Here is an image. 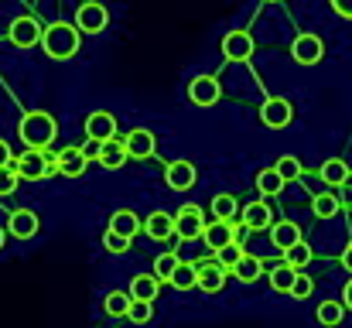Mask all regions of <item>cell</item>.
Returning a JSON list of instances; mask_svg holds the SVG:
<instances>
[{"label":"cell","instance_id":"1","mask_svg":"<svg viewBox=\"0 0 352 328\" xmlns=\"http://www.w3.org/2000/svg\"><path fill=\"white\" fill-rule=\"evenodd\" d=\"M38 45L45 48V55H48V58H55V62H65V58L79 55L82 31H79L76 24H65V21H58V24H48V28H41V41H38Z\"/></svg>","mask_w":352,"mask_h":328},{"label":"cell","instance_id":"2","mask_svg":"<svg viewBox=\"0 0 352 328\" xmlns=\"http://www.w3.org/2000/svg\"><path fill=\"white\" fill-rule=\"evenodd\" d=\"M17 137H21L28 147L45 151V147L58 137V123H55V116L45 113V109H28V113L21 116V123H17Z\"/></svg>","mask_w":352,"mask_h":328},{"label":"cell","instance_id":"3","mask_svg":"<svg viewBox=\"0 0 352 328\" xmlns=\"http://www.w3.org/2000/svg\"><path fill=\"white\" fill-rule=\"evenodd\" d=\"M10 168H14L17 178H24V182H41V178L58 175V171H55V154H48V147H45V151L28 147L21 157H10Z\"/></svg>","mask_w":352,"mask_h":328},{"label":"cell","instance_id":"4","mask_svg":"<svg viewBox=\"0 0 352 328\" xmlns=\"http://www.w3.org/2000/svg\"><path fill=\"white\" fill-rule=\"evenodd\" d=\"M202 229H206V212H202V206H182L178 212H175V232L182 236V239H199L202 236Z\"/></svg>","mask_w":352,"mask_h":328},{"label":"cell","instance_id":"5","mask_svg":"<svg viewBox=\"0 0 352 328\" xmlns=\"http://www.w3.org/2000/svg\"><path fill=\"white\" fill-rule=\"evenodd\" d=\"M291 120H294V107H291L284 96H270V100H263V107H260V123H263V127H270V130H284Z\"/></svg>","mask_w":352,"mask_h":328},{"label":"cell","instance_id":"6","mask_svg":"<svg viewBox=\"0 0 352 328\" xmlns=\"http://www.w3.org/2000/svg\"><path fill=\"white\" fill-rule=\"evenodd\" d=\"M107 24H110V10L103 7V3H82L79 7V14H76V28L79 31H86V34H100V31H107Z\"/></svg>","mask_w":352,"mask_h":328},{"label":"cell","instance_id":"7","mask_svg":"<svg viewBox=\"0 0 352 328\" xmlns=\"http://www.w3.org/2000/svg\"><path fill=\"white\" fill-rule=\"evenodd\" d=\"M291 55L298 65H318L322 55H325V41L318 34H298L294 45H291Z\"/></svg>","mask_w":352,"mask_h":328},{"label":"cell","instance_id":"8","mask_svg":"<svg viewBox=\"0 0 352 328\" xmlns=\"http://www.w3.org/2000/svg\"><path fill=\"white\" fill-rule=\"evenodd\" d=\"M219 96H223V89H219V79L216 76H195L192 83H188V100L195 103V107H212V103H219Z\"/></svg>","mask_w":352,"mask_h":328},{"label":"cell","instance_id":"9","mask_svg":"<svg viewBox=\"0 0 352 328\" xmlns=\"http://www.w3.org/2000/svg\"><path fill=\"white\" fill-rule=\"evenodd\" d=\"M123 147H126V157L147 161V157H154V151H157V137H154L147 127H137V130H130V133L123 137Z\"/></svg>","mask_w":352,"mask_h":328},{"label":"cell","instance_id":"10","mask_svg":"<svg viewBox=\"0 0 352 328\" xmlns=\"http://www.w3.org/2000/svg\"><path fill=\"white\" fill-rule=\"evenodd\" d=\"M7 38L14 48H34L41 41V24L34 17H17L10 28H7Z\"/></svg>","mask_w":352,"mask_h":328},{"label":"cell","instance_id":"11","mask_svg":"<svg viewBox=\"0 0 352 328\" xmlns=\"http://www.w3.org/2000/svg\"><path fill=\"white\" fill-rule=\"evenodd\" d=\"M199 267V277H195V287H202L206 294H219L223 291V284H226V267H219L216 260H202V263H195Z\"/></svg>","mask_w":352,"mask_h":328},{"label":"cell","instance_id":"12","mask_svg":"<svg viewBox=\"0 0 352 328\" xmlns=\"http://www.w3.org/2000/svg\"><path fill=\"white\" fill-rule=\"evenodd\" d=\"M86 154L79 151V147H62L58 154H55V171L58 175H65V178H82L86 175Z\"/></svg>","mask_w":352,"mask_h":328},{"label":"cell","instance_id":"13","mask_svg":"<svg viewBox=\"0 0 352 328\" xmlns=\"http://www.w3.org/2000/svg\"><path fill=\"white\" fill-rule=\"evenodd\" d=\"M7 229H10L14 239H31V236H38L41 219H38V212H31V209H14L10 219H7Z\"/></svg>","mask_w":352,"mask_h":328},{"label":"cell","instance_id":"14","mask_svg":"<svg viewBox=\"0 0 352 328\" xmlns=\"http://www.w3.org/2000/svg\"><path fill=\"white\" fill-rule=\"evenodd\" d=\"M223 55L230 62H250V55H253V34L250 31H230L223 38Z\"/></svg>","mask_w":352,"mask_h":328},{"label":"cell","instance_id":"15","mask_svg":"<svg viewBox=\"0 0 352 328\" xmlns=\"http://www.w3.org/2000/svg\"><path fill=\"white\" fill-rule=\"evenodd\" d=\"M86 137H96V140H110L117 137V116L107 113V109H96L86 116Z\"/></svg>","mask_w":352,"mask_h":328},{"label":"cell","instance_id":"16","mask_svg":"<svg viewBox=\"0 0 352 328\" xmlns=\"http://www.w3.org/2000/svg\"><path fill=\"white\" fill-rule=\"evenodd\" d=\"M164 178H168V185H171L175 192H188V188L199 182V171H195L192 161H171Z\"/></svg>","mask_w":352,"mask_h":328},{"label":"cell","instance_id":"17","mask_svg":"<svg viewBox=\"0 0 352 328\" xmlns=\"http://www.w3.org/2000/svg\"><path fill=\"white\" fill-rule=\"evenodd\" d=\"M144 232H147L154 243H164V239H171V236H175V216H168V212L154 209L151 216L144 219Z\"/></svg>","mask_w":352,"mask_h":328},{"label":"cell","instance_id":"18","mask_svg":"<svg viewBox=\"0 0 352 328\" xmlns=\"http://www.w3.org/2000/svg\"><path fill=\"white\" fill-rule=\"evenodd\" d=\"M202 239H206V246H212V253H216L219 246L233 243V222H230V219H212V222H206Z\"/></svg>","mask_w":352,"mask_h":328},{"label":"cell","instance_id":"19","mask_svg":"<svg viewBox=\"0 0 352 328\" xmlns=\"http://www.w3.org/2000/svg\"><path fill=\"white\" fill-rule=\"evenodd\" d=\"M107 171H120L130 157H126V147H123V140L120 137H110V140H103V151H100V157H96Z\"/></svg>","mask_w":352,"mask_h":328},{"label":"cell","instance_id":"20","mask_svg":"<svg viewBox=\"0 0 352 328\" xmlns=\"http://www.w3.org/2000/svg\"><path fill=\"white\" fill-rule=\"evenodd\" d=\"M243 226H246V229H267V226H274L270 206H267V202H250V206H243Z\"/></svg>","mask_w":352,"mask_h":328},{"label":"cell","instance_id":"21","mask_svg":"<svg viewBox=\"0 0 352 328\" xmlns=\"http://www.w3.org/2000/svg\"><path fill=\"white\" fill-rule=\"evenodd\" d=\"M230 274H233L236 281H243V284H256V281H260V274H263V263H260L256 256L243 253V256L233 263V270H230Z\"/></svg>","mask_w":352,"mask_h":328},{"label":"cell","instance_id":"22","mask_svg":"<svg viewBox=\"0 0 352 328\" xmlns=\"http://www.w3.org/2000/svg\"><path fill=\"white\" fill-rule=\"evenodd\" d=\"M270 239H274V246H277V250H287L291 243H298V239H301V226H298V222H291V219L274 222V226H270Z\"/></svg>","mask_w":352,"mask_h":328},{"label":"cell","instance_id":"23","mask_svg":"<svg viewBox=\"0 0 352 328\" xmlns=\"http://www.w3.org/2000/svg\"><path fill=\"white\" fill-rule=\"evenodd\" d=\"M157 291H161V281L154 274H137L130 281V298H137V301H154Z\"/></svg>","mask_w":352,"mask_h":328},{"label":"cell","instance_id":"24","mask_svg":"<svg viewBox=\"0 0 352 328\" xmlns=\"http://www.w3.org/2000/svg\"><path fill=\"white\" fill-rule=\"evenodd\" d=\"M110 229L120 232V236H126V239H133L137 232H140V219L133 209H117L113 216H110Z\"/></svg>","mask_w":352,"mask_h":328},{"label":"cell","instance_id":"25","mask_svg":"<svg viewBox=\"0 0 352 328\" xmlns=\"http://www.w3.org/2000/svg\"><path fill=\"white\" fill-rule=\"evenodd\" d=\"M322 182H325V185H332V188L346 185V182H349V164H346V161H339V157L325 161V164H322Z\"/></svg>","mask_w":352,"mask_h":328},{"label":"cell","instance_id":"26","mask_svg":"<svg viewBox=\"0 0 352 328\" xmlns=\"http://www.w3.org/2000/svg\"><path fill=\"white\" fill-rule=\"evenodd\" d=\"M284 253V263H291L294 270H305L308 263H311V246L305 243V239H298V243H291L287 250H280Z\"/></svg>","mask_w":352,"mask_h":328},{"label":"cell","instance_id":"27","mask_svg":"<svg viewBox=\"0 0 352 328\" xmlns=\"http://www.w3.org/2000/svg\"><path fill=\"white\" fill-rule=\"evenodd\" d=\"M294 277H298V270H294L291 263H277V267L270 270V287H274L277 294H291Z\"/></svg>","mask_w":352,"mask_h":328},{"label":"cell","instance_id":"28","mask_svg":"<svg viewBox=\"0 0 352 328\" xmlns=\"http://www.w3.org/2000/svg\"><path fill=\"white\" fill-rule=\"evenodd\" d=\"M315 318H318V325H325V328L339 325L346 318V305L342 301H322L318 311H315Z\"/></svg>","mask_w":352,"mask_h":328},{"label":"cell","instance_id":"29","mask_svg":"<svg viewBox=\"0 0 352 328\" xmlns=\"http://www.w3.org/2000/svg\"><path fill=\"white\" fill-rule=\"evenodd\" d=\"M195 277H199V267H195V263H178L168 284H171L175 291H192V287H195Z\"/></svg>","mask_w":352,"mask_h":328},{"label":"cell","instance_id":"30","mask_svg":"<svg viewBox=\"0 0 352 328\" xmlns=\"http://www.w3.org/2000/svg\"><path fill=\"white\" fill-rule=\"evenodd\" d=\"M280 188H284V178L277 175V168H263L256 175V192L260 195H280Z\"/></svg>","mask_w":352,"mask_h":328},{"label":"cell","instance_id":"31","mask_svg":"<svg viewBox=\"0 0 352 328\" xmlns=\"http://www.w3.org/2000/svg\"><path fill=\"white\" fill-rule=\"evenodd\" d=\"M311 212L318 219H332L339 212V199H336L332 192H318V195L311 199Z\"/></svg>","mask_w":352,"mask_h":328},{"label":"cell","instance_id":"32","mask_svg":"<svg viewBox=\"0 0 352 328\" xmlns=\"http://www.w3.org/2000/svg\"><path fill=\"white\" fill-rule=\"evenodd\" d=\"M274 168H277V175L284 178V185L301 178V161H298L294 154H284V157H277V164H274Z\"/></svg>","mask_w":352,"mask_h":328},{"label":"cell","instance_id":"33","mask_svg":"<svg viewBox=\"0 0 352 328\" xmlns=\"http://www.w3.org/2000/svg\"><path fill=\"white\" fill-rule=\"evenodd\" d=\"M236 212H239V202H236L230 192H223V195L212 199V216L216 219H236Z\"/></svg>","mask_w":352,"mask_h":328},{"label":"cell","instance_id":"34","mask_svg":"<svg viewBox=\"0 0 352 328\" xmlns=\"http://www.w3.org/2000/svg\"><path fill=\"white\" fill-rule=\"evenodd\" d=\"M103 305H107V315H113V318H123V315L130 311V294H126V291H110Z\"/></svg>","mask_w":352,"mask_h":328},{"label":"cell","instance_id":"35","mask_svg":"<svg viewBox=\"0 0 352 328\" xmlns=\"http://www.w3.org/2000/svg\"><path fill=\"white\" fill-rule=\"evenodd\" d=\"M178 263H182V260H178L175 253H161V256L154 260V277H157V281H171V274H175Z\"/></svg>","mask_w":352,"mask_h":328},{"label":"cell","instance_id":"36","mask_svg":"<svg viewBox=\"0 0 352 328\" xmlns=\"http://www.w3.org/2000/svg\"><path fill=\"white\" fill-rule=\"evenodd\" d=\"M151 315H154L151 301H137V298H130V311H126V318H130L133 325H147Z\"/></svg>","mask_w":352,"mask_h":328},{"label":"cell","instance_id":"37","mask_svg":"<svg viewBox=\"0 0 352 328\" xmlns=\"http://www.w3.org/2000/svg\"><path fill=\"white\" fill-rule=\"evenodd\" d=\"M243 256V250H239V243H226V246H219L216 250V263L219 267H226V270H233V263Z\"/></svg>","mask_w":352,"mask_h":328},{"label":"cell","instance_id":"38","mask_svg":"<svg viewBox=\"0 0 352 328\" xmlns=\"http://www.w3.org/2000/svg\"><path fill=\"white\" fill-rule=\"evenodd\" d=\"M311 291H315L311 277L298 270V277H294V284H291V294H294V301H305V298H311Z\"/></svg>","mask_w":352,"mask_h":328},{"label":"cell","instance_id":"39","mask_svg":"<svg viewBox=\"0 0 352 328\" xmlns=\"http://www.w3.org/2000/svg\"><path fill=\"white\" fill-rule=\"evenodd\" d=\"M17 171L10 168V164H0V195H14V188H17Z\"/></svg>","mask_w":352,"mask_h":328},{"label":"cell","instance_id":"40","mask_svg":"<svg viewBox=\"0 0 352 328\" xmlns=\"http://www.w3.org/2000/svg\"><path fill=\"white\" fill-rule=\"evenodd\" d=\"M103 246H107L110 253H126V250H130V239H126V236H120V232H113V229H107Z\"/></svg>","mask_w":352,"mask_h":328},{"label":"cell","instance_id":"41","mask_svg":"<svg viewBox=\"0 0 352 328\" xmlns=\"http://www.w3.org/2000/svg\"><path fill=\"white\" fill-rule=\"evenodd\" d=\"M79 151L86 154V161H96V157H100V151H103V140H96V137H86V140L79 144Z\"/></svg>","mask_w":352,"mask_h":328},{"label":"cell","instance_id":"42","mask_svg":"<svg viewBox=\"0 0 352 328\" xmlns=\"http://www.w3.org/2000/svg\"><path fill=\"white\" fill-rule=\"evenodd\" d=\"M329 3H332V10H336L339 17L352 21V0H329Z\"/></svg>","mask_w":352,"mask_h":328},{"label":"cell","instance_id":"43","mask_svg":"<svg viewBox=\"0 0 352 328\" xmlns=\"http://www.w3.org/2000/svg\"><path fill=\"white\" fill-rule=\"evenodd\" d=\"M10 157H14V154H10V144L0 140V164H10Z\"/></svg>","mask_w":352,"mask_h":328},{"label":"cell","instance_id":"44","mask_svg":"<svg viewBox=\"0 0 352 328\" xmlns=\"http://www.w3.org/2000/svg\"><path fill=\"white\" fill-rule=\"evenodd\" d=\"M342 305H346V308L352 311V277L346 281V287H342Z\"/></svg>","mask_w":352,"mask_h":328},{"label":"cell","instance_id":"45","mask_svg":"<svg viewBox=\"0 0 352 328\" xmlns=\"http://www.w3.org/2000/svg\"><path fill=\"white\" fill-rule=\"evenodd\" d=\"M342 267H346V270L352 274V243L346 246V250H342Z\"/></svg>","mask_w":352,"mask_h":328},{"label":"cell","instance_id":"46","mask_svg":"<svg viewBox=\"0 0 352 328\" xmlns=\"http://www.w3.org/2000/svg\"><path fill=\"white\" fill-rule=\"evenodd\" d=\"M3 239H7V232H3V229H0V250H3Z\"/></svg>","mask_w":352,"mask_h":328}]
</instances>
